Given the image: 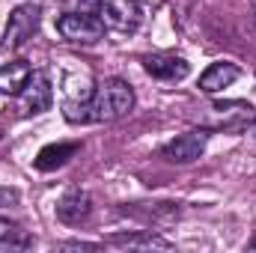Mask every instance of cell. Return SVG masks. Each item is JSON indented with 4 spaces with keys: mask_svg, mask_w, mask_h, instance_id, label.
I'll list each match as a JSON object with an SVG mask.
<instances>
[{
    "mask_svg": "<svg viewBox=\"0 0 256 253\" xmlns=\"http://www.w3.org/2000/svg\"><path fill=\"white\" fill-rule=\"evenodd\" d=\"M134 110V90L122 78H104L96 84L90 98L66 102L68 122H116Z\"/></svg>",
    "mask_w": 256,
    "mask_h": 253,
    "instance_id": "obj_1",
    "label": "cell"
},
{
    "mask_svg": "<svg viewBox=\"0 0 256 253\" xmlns=\"http://www.w3.org/2000/svg\"><path fill=\"white\" fill-rule=\"evenodd\" d=\"M200 126L208 131H224V134H242L256 122V108L250 102L226 98V102H212L200 110Z\"/></svg>",
    "mask_w": 256,
    "mask_h": 253,
    "instance_id": "obj_2",
    "label": "cell"
},
{
    "mask_svg": "<svg viewBox=\"0 0 256 253\" xmlns=\"http://www.w3.org/2000/svg\"><path fill=\"white\" fill-rule=\"evenodd\" d=\"M104 21L98 12H84V9H68L57 18V33L72 45H96L104 39Z\"/></svg>",
    "mask_w": 256,
    "mask_h": 253,
    "instance_id": "obj_3",
    "label": "cell"
},
{
    "mask_svg": "<svg viewBox=\"0 0 256 253\" xmlns=\"http://www.w3.org/2000/svg\"><path fill=\"white\" fill-rule=\"evenodd\" d=\"M39 21H42V6L39 3H21L9 12V21H6V30H3V42L0 48L3 51H18L24 48L36 30H39Z\"/></svg>",
    "mask_w": 256,
    "mask_h": 253,
    "instance_id": "obj_4",
    "label": "cell"
},
{
    "mask_svg": "<svg viewBox=\"0 0 256 253\" xmlns=\"http://www.w3.org/2000/svg\"><path fill=\"white\" fill-rule=\"evenodd\" d=\"M54 104V86L45 68H36L27 80V86L18 92V116H39L45 110H51Z\"/></svg>",
    "mask_w": 256,
    "mask_h": 253,
    "instance_id": "obj_5",
    "label": "cell"
},
{
    "mask_svg": "<svg viewBox=\"0 0 256 253\" xmlns=\"http://www.w3.org/2000/svg\"><path fill=\"white\" fill-rule=\"evenodd\" d=\"M208 137H212V131L208 128H191V131H185V134H179L176 140H170L164 149H161V155L170 161V164H194L196 158H202V152H206V146H208Z\"/></svg>",
    "mask_w": 256,
    "mask_h": 253,
    "instance_id": "obj_6",
    "label": "cell"
},
{
    "mask_svg": "<svg viewBox=\"0 0 256 253\" xmlns=\"http://www.w3.org/2000/svg\"><path fill=\"white\" fill-rule=\"evenodd\" d=\"M98 3V18L104 21V27L131 33L140 24V6L137 0H96Z\"/></svg>",
    "mask_w": 256,
    "mask_h": 253,
    "instance_id": "obj_7",
    "label": "cell"
},
{
    "mask_svg": "<svg viewBox=\"0 0 256 253\" xmlns=\"http://www.w3.org/2000/svg\"><path fill=\"white\" fill-rule=\"evenodd\" d=\"M140 63L146 68V74H152L161 84H179L191 72L188 60L185 57H176V54H143Z\"/></svg>",
    "mask_w": 256,
    "mask_h": 253,
    "instance_id": "obj_8",
    "label": "cell"
},
{
    "mask_svg": "<svg viewBox=\"0 0 256 253\" xmlns=\"http://www.w3.org/2000/svg\"><path fill=\"white\" fill-rule=\"evenodd\" d=\"M54 212H57V220L60 224H66V226H80L92 214V196L80 188H72L57 200Z\"/></svg>",
    "mask_w": 256,
    "mask_h": 253,
    "instance_id": "obj_9",
    "label": "cell"
},
{
    "mask_svg": "<svg viewBox=\"0 0 256 253\" xmlns=\"http://www.w3.org/2000/svg\"><path fill=\"white\" fill-rule=\"evenodd\" d=\"M238 78H242V68H238V66L230 63V60H218V63H212L202 74H200L196 86H200V92L214 96V92H220V90L232 86Z\"/></svg>",
    "mask_w": 256,
    "mask_h": 253,
    "instance_id": "obj_10",
    "label": "cell"
},
{
    "mask_svg": "<svg viewBox=\"0 0 256 253\" xmlns=\"http://www.w3.org/2000/svg\"><path fill=\"white\" fill-rule=\"evenodd\" d=\"M104 244H116V248H137V250H173V244L152 232V230H140V232H114L104 238Z\"/></svg>",
    "mask_w": 256,
    "mask_h": 253,
    "instance_id": "obj_11",
    "label": "cell"
},
{
    "mask_svg": "<svg viewBox=\"0 0 256 253\" xmlns=\"http://www.w3.org/2000/svg\"><path fill=\"white\" fill-rule=\"evenodd\" d=\"M78 152H80V143H78V140H72V143H48V146L39 149V155H36V170L51 173V170H57V167H66Z\"/></svg>",
    "mask_w": 256,
    "mask_h": 253,
    "instance_id": "obj_12",
    "label": "cell"
},
{
    "mask_svg": "<svg viewBox=\"0 0 256 253\" xmlns=\"http://www.w3.org/2000/svg\"><path fill=\"white\" fill-rule=\"evenodd\" d=\"M30 74H33V68H30L27 60H12V63L0 66V92H6V96H18V92L27 86Z\"/></svg>",
    "mask_w": 256,
    "mask_h": 253,
    "instance_id": "obj_13",
    "label": "cell"
},
{
    "mask_svg": "<svg viewBox=\"0 0 256 253\" xmlns=\"http://www.w3.org/2000/svg\"><path fill=\"white\" fill-rule=\"evenodd\" d=\"M27 248H33V236L21 224L0 218V250H27Z\"/></svg>",
    "mask_w": 256,
    "mask_h": 253,
    "instance_id": "obj_14",
    "label": "cell"
},
{
    "mask_svg": "<svg viewBox=\"0 0 256 253\" xmlns=\"http://www.w3.org/2000/svg\"><path fill=\"white\" fill-rule=\"evenodd\" d=\"M21 194L18 188H0V208H9V206H18Z\"/></svg>",
    "mask_w": 256,
    "mask_h": 253,
    "instance_id": "obj_15",
    "label": "cell"
},
{
    "mask_svg": "<svg viewBox=\"0 0 256 253\" xmlns=\"http://www.w3.org/2000/svg\"><path fill=\"white\" fill-rule=\"evenodd\" d=\"M60 248H66V250H98L102 244H90V242H63Z\"/></svg>",
    "mask_w": 256,
    "mask_h": 253,
    "instance_id": "obj_16",
    "label": "cell"
},
{
    "mask_svg": "<svg viewBox=\"0 0 256 253\" xmlns=\"http://www.w3.org/2000/svg\"><path fill=\"white\" fill-rule=\"evenodd\" d=\"M248 248H250V250H256V238H254V242H250V244H248Z\"/></svg>",
    "mask_w": 256,
    "mask_h": 253,
    "instance_id": "obj_17",
    "label": "cell"
},
{
    "mask_svg": "<svg viewBox=\"0 0 256 253\" xmlns=\"http://www.w3.org/2000/svg\"><path fill=\"white\" fill-rule=\"evenodd\" d=\"M254 24H256V9H254Z\"/></svg>",
    "mask_w": 256,
    "mask_h": 253,
    "instance_id": "obj_18",
    "label": "cell"
},
{
    "mask_svg": "<svg viewBox=\"0 0 256 253\" xmlns=\"http://www.w3.org/2000/svg\"><path fill=\"white\" fill-rule=\"evenodd\" d=\"M0 140H3V128H0Z\"/></svg>",
    "mask_w": 256,
    "mask_h": 253,
    "instance_id": "obj_19",
    "label": "cell"
},
{
    "mask_svg": "<svg viewBox=\"0 0 256 253\" xmlns=\"http://www.w3.org/2000/svg\"><path fill=\"white\" fill-rule=\"evenodd\" d=\"M254 126H256V122H254Z\"/></svg>",
    "mask_w": 256,
    "mask_h": 253,
    "instance_id": "obj_20",
    "label": "cell"
}]
</instances>
